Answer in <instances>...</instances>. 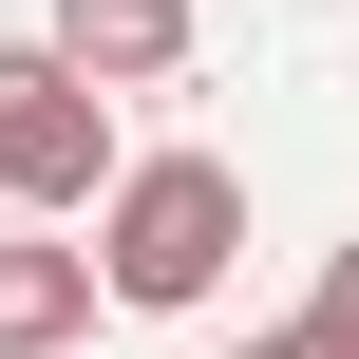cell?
<instances>
[{"mask_svg":"<svg viewBox=\"0 0 359 359\" xmlns=\"http://www.w3.org/2000/svg\"><path fill=\"white\" fill-rule=\"evenodd\" d=\"M246 246V170L227 151H114L95 170V303H208Z\"/></svg>","mask_w":359,"mask_h":359,"instance_id":"cell-1","label":"cell"},{"mask_svg":"<svg viewBox=\"0 0 359 359\" xmlns=\"http://www.w3.org/2000/svg\"><path fill=\"white\" fill-rule=\"evenodd\" d=\"M227 359H341V341H322V322H265V341H227Z\"/></svg>","mask_w":359,"mask_h":359,"instance_id":"cell-6","label":"cell"},{"mask_svg":"<svg viewBox=\"0 0 359 359\" xmlns=\"http://www.w3.org/2000/svg\"><path fill=\"white\" fill-rule=\"evenodd\" d=\"M95 341V246H0V359H76Z\"/></svg>","mask_w":359,"mask_h":359,"instance_id":"cell-4","label":"cell"},{"mask_svg":"<svg viewBox=\"0 0 359 359\" xmlns=\"http://www.w3.org/2000/svg\"><path fill=\"white\" fill-rule=\"evenodd\" d=\"M95 170H114V95L57 38H0V189L19 208H95Z\"/></svg>","mask_w":359,"mask_h":359,"instance_id":"cell-2","label":"cell"},{"mask_svg":"<svg viewBox=\"0 0 359 359\" xmlns=\"http://www.w3.org/2000/svg\"><path fill=\"white\" fill-rule=\"evenodd\" d=\"M38 38H57L95 95H170V76H189V0H57Z\"/></svg>","mask_w":359,"mask_h":359,"instance_id":"cell-3","label":"cell"},{"mask_svg":"<svg viewBox=\"0 0 359 359\" xmlns=\"http://www.w3.org/2000/svg\"><path fill=\"white\" fill-rule=\"evenodd\" d=\"M322 341L359 359V246H341V265H322Z\"/></svg>","mask_w":359,"mask_h":359,"instance_id":"cell-5","label":"cell"}]
</instances>
